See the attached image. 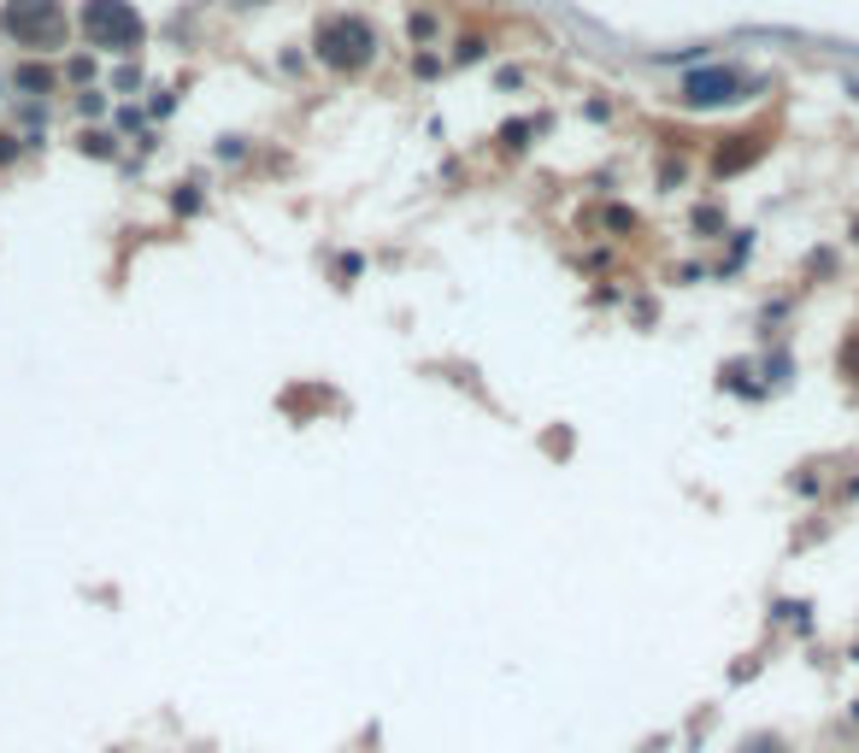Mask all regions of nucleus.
<instances>
[{
	"mask_svg": "<svg viewBox=\"0 0 859 753\" xmlns=\"http://www.w3.org/2000/svg\"><path fill=\"white\" fill-rule=\"evenodd\" d=\"M112 83H118V89H124V95H130V89H142V65H124V72H118Z\"/></svg>",
	"mask_w": 859,
	"mask_h": 753,
	"instance_id": "4468645a",
	"label": "nucleus"
},
{
	"mask_svg": "<svg viewBox=\"0 0 859 753\" xmlns=\"http://www.w3.org/2000/svg\"><path fill=\"white\" fill-rule=\"evenodd\" d=\"M841 376H853V383H859V330L841 341Z\"/></svg>",
	"mask_w": 859,
	"mask_h": 753,
	"instance_id": "9b49d317",
	"label": "nucleus"
},
{
	"mask_svg": "<svg viewBox=\"0 0 859 753\" xmlns=\"http://www.w3.org/2000/svg\"><path fill=\"white\" fill-rule=\"evenodd\" d=\"M748 753H783L778 742H760V747H748Z\"/></svg>",
	"mask_w": 859,
	"mask_h": 753,
	"instance_id": "f3484780",
	"label": "nucleus"
},
{
	"mask_svg": "<svg viewBox=\"0 0 859 753\" xmlns=\"http://www.w3.org/2000/svg\"><path fill=\"white\" fill-rule=\"evenodd\" d=\"M483 54H489V36H459L454 42V65H477Z\"/></svg>",
	"mask_w": 859,
	"mask_h": 753,
	"instance_id": "6e6552de",
	"label": "nucleus"
},
{
	"mask_svg": "<svg viewBox=\"0 0 859 753\" xmlns=\"http://www.w3.org/2000/svg\"><path fill=\"white\" fill-rule=\"evenodd\" d=\"M30 142L24 135H12V130H0V165H19V153H24Z\"/></svg>",
	"mask_w": 859,
	"mask_h": 753,
	"instance_id": "9d476101",
	"label": "nucleus"
},
{
	"mask_svg": "<svg viewBox=\"0 0 859 753\" xmlns=\"http://www.w3.org/2000/svg\"><path fill=\"white\" fill-rule=\"evenodd\" d=\"M77 30H83V42L100 47V54H142V42H148V19L130 7V0H83V12H77Z\"/></svg>",
	"mask_w": 859,
	"mask_h": 753,
	"instance_id": "f03ea898",
	"label": "nucleus"
},
{
	"mask_svg": "<svg viewBox=\"0 0 859 753\" xmlns=\"http://www.w3.org/2000/svg\"><path fill=\"white\" fill-rule=\"evenodd\" d=\"M377 54H383V36H377L371 19H359V12H324L313 24V59L324 72L336 77H359L371 72Z\"/></svg>",
	"mask_w": 859,
	"mask_h": 753,
	"instance_id": "f257e3e1",
	"label": "nucleus"
},
{
	"mask_svg": "<svg viewBox=\"0 0 859 753\" xmlns=\"http://www.w3.org/2000/svg\"><path fill=\"white\" fill-rule=\"evenodd\" d=\"M77 112H83V118H100V112H107V95H89V89H83V95H77Z\"/></svg>",
	"mask_w": 859,
	"mask_h": 753,
	"instance_id": "ddd939ff",
	"label": "nucleus"
},
{
	"mask_svg": "<svg viewBox=\"0 0 859 753\" xmlns=\"http://www.w3.org/2000/svg\"><path fill=\"white\" fill-rule=\"evenodd\" d=\"M77 148H83V153H95V160H118V135H112V130H83V135H77Z\"/></svg>",
	"mask_w": 859,
	"mask_h": 753,
	"instance_id": "0eeeda50",
	"label": "nucleus"
},
{
	"mask_svg": "<svg viewBox=\"0 0 859 753\" xmlns=\"http://www.w3.org/2000/svg\"><path fill=\"white\" fill-rule=\"evenodd\" d=\"M607 225H612V230H635V218H630L624 207H612V212H607Z\"/></svg>",
	"mask_w": 859,
	"mask_h": 753,
	"instance_id": "dca6fc26",
	"label": "nucleus"
},
{
	"mask_svg": "<svg viewBox=\"0 0 859 753\" xmlns=\"http://www.w3.org/2000/svg\"><path fill=\"white\" fill-rule=\"evenodd\" d=\"M530 135H536V124H507V130H501V148H507V153H524Z\"/></svg>",
	"mask_w": 859,
	"mask_h": 753,
	"instance_id": "1a4fd4ad",
	"label": "nucleus"
},
{
	"mask_svg": "<svg viewBox=\"0 0 859 753\" xmlns=\"http://www.w3.org/2000/svg\"><path fill=\"white\" fill-rule=\"evenodd\" d=\"M242 153H248L242 135H225V142H218V160H242Z\"/></svg>",
	"mask_w": 859,
	"mask_h": 753,
	"instance_id": "2eb2a0df",
	"label": "nucleus"
},
{
	"mask_svg": "<svg viewBox=\"0 0 859 753\" xmlns=\"http://www.w3.org/2000/svg\"><path fill=\"white\" fill-rule=\"evenodd\" d=\"M406 36H412V42H430V36H436V19H430V12H412V19H406Z\"/></svg>",
	"mask_w": 859,
	"mask_h": 753,
	"instance_id": "f8f14e48",
	"label": "nucleus"
},
{
	"mask_svg": "<svg viewBox=\"0 0 859 753\" xmlns=\"http://www.w3.org/2000/svg\"><path fill=\"white\" fill-rule=\"evenodd\" d=\"M748 95V77L736 72V65H700L677 83V100L689 112H713V107H736V100Z\"/></svg>",
	"mask_w": 859,
	"mask_h": 753,
	"instance_id": "20e7f679",
	"label": "nucleus"
},
{
	"mask_svg": "<svg viewBox=\"0 0 859 753\" xmlns=\"http://www.w3.org/2000/svg\"><path fill=\"white\" fill-rule=\"evenodd\" d=\"M765 135L760 130H748V135H725V148L713 153V177H736V171H748V165H760L765 160Z\"/></svg>",
	"mask_w": 859,
	"mask_h": 753,
	"instance_id": "39448f33",
	"label": "nucleus"
},
{
	"mask_svg": "<svg viewBox=\"0 0 859 753\" xmlns=\"http://www.w3.org/2000/svg\"><path fill=\"white\" fill-rule=\"evenodd\" d=\"M0 36L30 47V54H54L72 36V19L59 0H0Z\"/></svg>",
	"mask_w": 859,
	"mask_h": 753,
	"instance_id": "7ed1b4c3",
	"label": "nucleus"
},
{
	"mask_svg": "<svg viewBox=\"0 0 859 753\" xmlns=\"http://www.w3.org/2000/svg\"><path fill=\"white\" fill-rule=\"evenodd\" d=\"M12 83H19V95H42V100L59 89L54 65H42V59H24V65H19V77H12Z\"/></svg>",
	"mask_w": 859,
	"mask_h": 753,
	"instance_id": "423d86ee",
	"label": "nucleus"
},
{
	"mask_svg": "<svg viewBox=\"0 0 859 753\" xmlns=\"http://www.w3.org/2000/svg\"><path fill=\"white\" fill-rule=\"evenodd\" d=\"M236 7H260V0H236Z\"/></svg>",
	"mask_w": 859,
	"mask_h": 753,
	"instance_id": "a211bd4d",
	"label": "nucleus"
}]
</instances>
